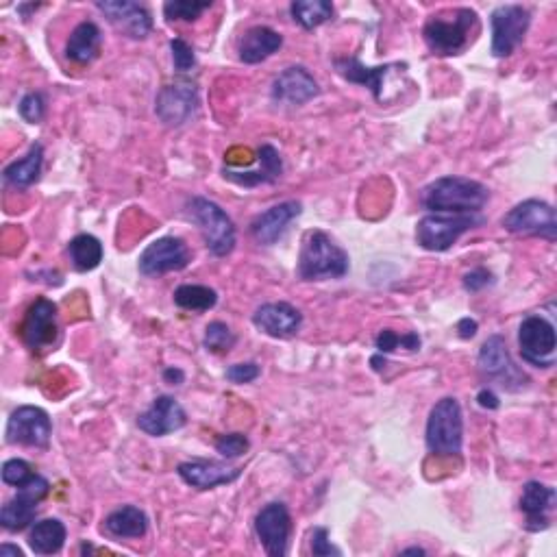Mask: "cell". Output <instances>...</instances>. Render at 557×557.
Returning a JSON list of instances; mask_svg holds the SVG:
<instances>
[{
    "mask_svg": "<svg viewBox=\"0 0 557 557\" xmlns=\"http://www.w3.org/2000/svg\"><path fill=\"white\" fill-rule=\"evenodd\" d=\"M477 29V14L473 9H455L449 16H431L423 35L433 55H460L470 44V33Z\"/></svg>",
    "mask_w": 557,
    "mask_h": 557,
    "instance_id": "cell-3",
    "label": "cell"
},
{
    "mask_svg": "<svg viewBox=\"0 0 557 557\" xmlns=\"http://www.w3.org/2000/svg\"><path fill=\"white\" fill-rule=\"evenodd\" d=\"M283 46V37L270 27H253L244 33L240 42V61L244 64H262Z\"/></svg>",
    "mask_w": 557,
    "mask_h": 557,
    "instance_id": "cell-25",
    "label": "cell"
},
{
    "mask_svg": "<svg viewBox=\"0 0 557 557\" xmlns=\"http://www.w3.org/2000/svg\"><path fill=\"white\" fill-rule=\"evenodd\" d=\"M292 531V518L283 503H268L255 518V534L270 557H283L288 553Z\"/></svg>",
    "mask_w": 557,
    "mask_h": 557,
    "instance_id": "cell-13",
    "label": "cell"
},
{
    "mask_svg": "<svg viewBox=\"0 0 557 557\" xmlns=\"http://www.w3.org/2000/svg\"><path fill=\"white\" fill-rule=\"evenodd\" d=\"M188 216L201 229L207 249L216 257H225L235 249V242H238L235 225L220 205L209 198L194 196L188 201Z\"/></svg>",
    "mask_w": 557,
    "mask_h": 557,
    "instance_id": "cell-5",
    "label": "cell"
},
{
    "mask_svg": "<svg viewBox=\"0 0 557 557\" xmlns=\"http://www.w3.org/2000/svg\"><path fill=\"white\" fill-rule=\"evenodd\" d=\"M66 544V527L57 518H44L35 523L29 534V547L35 555H55Z\"/></svg>",
    "mask_w": 557,
    "mask_h": 557,
    "instance_id": "cell-29",
    "label": "cell"
},
{
    "mask_svg": "<svg viewBox=\"0 0 557 557\" xmlns=\"http://www.w3.org/2000/svg\"><path fill=\"white\" fill-rule=\"evenodd\" d=\"M253 325L270 338H292L303 325V314L290 303H266L255 309Z\"/></svg>",
    "mask_w": 557,
    "mask_h": 557,
    "instance_id": "cell-20",
    "label": "cell"
},
{
    "mask_svg": "<svg viewBox=\"0 0 557 557\" xmlns=\"http://www.w3.org/2000/svg\"><path fill=\"white\" fill-rule=\"evenodd\" d=\"M175 303L188 312H207V309L216 307L218 294L216 290L207 286H179L175 290Z\"/></svg>",
    "mask_w": 557,
    "mask_h": 557,
    "instance_id": "cell-33",
    "label": "cell"
},
{
    "mask_svg": "<svg viewBox=\"0 0 557 557\" xmlns=\"http://www.w3.org/2000/svg\"><path fill=\"white\" fill-rule=\"evenodd\" d=\"M490 190L466 177H440L423 190V207L431 214H479L486 207Z\"/></svg>",
    "mask_w": 557,
    "mask_h": 557,
    "instance_id": "cell-1",
    "label": "cell"
},
{
    "mask_svg": "<svg viewBox=\"0 0 557 557\" xmlns=\"http://www.w3.org/2000/svg\"><path fill=\"white\" fill-rule=\"evenodd\" d=\"M464 288L468 292H481L484 288H488L492 283V275L486 268H477V270H470L464 275Z\"/></svg>",
    "mask_w": 557,
    "mask_h": 557,
    "instance_id": "cell-43",
    "label": "cell"
},
{
    "mask_svg": "<svg viewBox=\"0 0 557 557\" xmlns=\"http://www.w3.org/2000/svg\"><path fill=\"white\" fill-rule=\"evenodd\" d=\"M492 55L510 57L518 44L525 40L527 29L531 24L529 9L523 5H501L492 11Z\"/></svg>",
    "mask_w": 557,
    "mask_h": 557,
    "instance_id": "cell-7",
    "label": "cell"
},
{
    "mask_svg": "<svg viewBox=\"0 0 557 557\" xmlns=\"http://www.w3.org/2000/svg\"><path fill=\"white\" fill-rule=\"evenodd\" d=\"M377 349H379L381 355L392 353L396 349L418 351L420 349V336H418V333H414V331L403 333V336H399V333L392 331V329H383L379 336H377Z\"/></svg>",
    "mask_w": 557,
    "mask_h": 557,
    "instance_id": "cell-34",
    "label": "cell"
},
{
    "mask_svg": "<svg viewBox=\"0 0 557 557\" xmlns=\"http://www.w3.org/2000/svg\"><path fill=\"white\" fill-rule=\"evenodd\" d=\"M198 107V90L190 81H177L166 85L157 94L155 114L168 127H179L188 122Z\"/></svg>",
    "mask_w": 557,
    "mask_h": 557,
    "instance_id": "cell-14",
    "label": "cell"
},
{
    "mask_svg": "<svg viewBox=\"0 0 557 557\" xmlns=\"http://www.w3.org/2000/svg\"><path fill=\"white\" fill-rule=\"evenodd\" d=\"M518 346L525 362L536 368H551L557 346L555 327L542 316H527L518 329Z\"/></svg>",
    "mask_w": 557,
    "mask_h": 557,
    "instance_id": "cell-9",
    "label": "cell"
},
{
    "mask_svg": "<svg viewBox=\"0 0 557 557\" xmlns=\"http://www.w3.org/2000/svg\"><path fill=\"white\" fill-rule=\"evenodd\" d=\"M401 555H425V549L412 547V549H405V551H401Z\"/></svg>",
    "mask_w": 557,
    "mask_h": 557,
    "instance_id": "cell-48",
    "label": "cell"
},
{
    "mask_svg": "<svg viewBox=\"0 0 557 557\" xmlns=\"http://www.w3.org/2000/svg\"><path fill=\"white\" fill-rule=\"evenodd\" d=\"M170 51H172V66H175L177 72H190L196 66V55L192 51V46L177 37V40L170 42Z\"/></svg>",
    "mask_w": 557,
    "mask_h": 557,
    "instance_id": "cell-39",
    "label": "cell"
},
{
    "mask_svg": "<svg viewBox=\"0 0 557 557\" xmlns=\"http://www.w3.org/2000/svg\"><path fill=\"white\" fill-rule=\"evenodd\" d=\"M7 555L22 557V551L18 547H11V544H3V547H0V557H7Z\"/></svg>",
    "mask_w": 557,
    "mask_h": 557,
    "instance_id": "cell-47",
    "label": "cell"
},
{
    "mask_svg": "<svg viewBox=\"0 0 557 557\" xmlns=\"http://www.w3.org/2000/svg\"><path fill=\"white\" fill-rule=\"evenodd\" d=\"M503 229L516 235H540L553 242L557 238L555 209L538 198H529L505 214Z\"/></svg>",
    "mask_w": 557,
    "mask_h": 557,
    "instance_id": "cell-8",
    "label": "cell"
},
{
    "mask_svg": "<svg viewBox=\"0 0 557 557\" xmlns=\"http://www.w3.org/2000/svg\"><path fill=\"white\" fill-rule=\"evenodd\" d=\"M312 553L316 557H329V555H342L340 549H336L329 540V531L325 527L314 529L312 534Z\"/></svg>",
    "mask_w": 557,
    "mask_h": 557,
    "instance_id": "cell-42",
    "label": "cell"
},
{
    "mask_svg": "<svg viewBox=\"0 0 557 557\" xmlns=\"http://www.w3.org/2000/svg\"><path fill=\"white\" fill-rule=\"evenodd\" d=\"M294 22H299L303 29H316L333 18V5L327 0H296L290 5Z\"/></svg>",
    "mask_w": 557,
    "mask_h": 557,
    "instance_id": "cell-32",
    "label": "cell"
},
{
    "mask_svg": "<svg viewBox=\"0 0 557 557\" xmlns=\"http://www.w3.org/2000/svg\"><path fill=\"white\" fill-rule=\"evenodd\" d=\"M303 207L299 201H286L279 203L275 207L266 209L264 214H259L251 222V233L257 244L272 246L279 238H283V233L288 231L290 222L301 216Z\"/></svg>",
    "mask_w": 557,
    "mask_h": 557,
    "instance_id": "cell-21",
    "label": "cell"
},
{
    "mask_svg": "<svg viewBox=\"0 0 557 557\" xmlns=\"http://www.w3.org/2000/svg\"><path fill=\"white\" fill-rule=\"evenodd\" d=\"M37 473H33V468L29 462H24V460H9L5 462L3 466V481L7 486H14V488H20L27 484V481H31Z\"/></svg>",
    "mask_w": 557,
    "mask_h": 557,
    "instance_id": "cell-38",
    "label": "cell"
},
{
    "mask_svg": "<svg viewBox=\"0 0 557 557\" xmlns=\"http://www.w3.org/2000/svg\"><path fill=\"white\" fill-rule=\"evenodd\" d=\"M464 416L453 396L438 401L427 420V447L433 455H462Z\"/></svg>",
    "mask_w": 557,
    "mask_h": 557,
    "instance_id": "cell-4",
    "label": "cell"
},
{
    "mask_svg": "<svg viewBox=\"0 0 557 557\" xmlns=\"http://www.w3.org/2000/svg\"><path fill=\"white\" fill-rule=\"evenodd\" d=\"M22 340L31 351H44L57 340V305L48 299H37L22 323Z\"/></svg>",
    "mask_w": 557,
    "mask_h": 557,
    "instance_id": "cell-16",
    "label": "cell"
},
{
    "mask_svg": "<svg viewBox=\"0 0 557 557\" xmlns=\"http://www.w3.org/2000/svg\"><path fill=\"white\" fill-rule=\"evenodd\" d=\"M190 249L181 238L175 235H166V238H159L151 242L140 255L138 268L144 277H162L166 272L183 270L190 264Z\"/></svg>",
    "mask_w": 557,
    "mask_h": 557,
    "instance_id": "cell-12",
    "label": "cell"
},
{
    "mask_svg": "<svg viewBox=\"0 0 557 557\" xmlns=\"http://www.w3.org/2000/svg\"><path fill=\"white\" fill-rule=\"evenodd\" d=\"M555 499V490L540 484V481H529V484H525L521 497V512L527 518L529 531H540L549 527Z\"/></svg>",
    "mask_w": 557,
    "mask_h": 557,
    "instance_id": "cell-23",
    "label": "cell"
},
{
    "mask_svg": "<svg viewBox=\"0 0 557 557\" xmlns=\"http://www.w3.org/2000/svg\"><path fill=\"white\" fill-rule=\"evenodd\" d=\"M18 111H20V116L31 122V125H35V122H40L46 114V101H44V96L40 92H31L27 94L20 101L18 105Z\"/></svg>",
    "mask_w": 557,
    "mask_h": 557,
    "instance_id": "cell-40",
    "label": "cell"
},
{
    "mask_svg": "<svg viewBox=\"0 0 557 557\" xmlns=\"http://www.w3.org/2000/svg\"><path fill=\"white\" fill-rule=\"evenodd\" d=\"M477 403L484 407V410H497V407H499V396L494 394L492 390H481L477 394Z\"/></svg>",
    "mask_w": 557,
    "mask_h": 557,
    "instance_id": "cell-45",
    "label": "cell"
},
{
    "mask_svg": "<svg viewBox=\"0 0 557 557\" xmlns=\"http://www.w3.org/2000/svg\"><path fill=\"white\" fill-rule=\"evenodd\" d=\"M203 344H205V349L212 351V353H227V351L233 349L235 336H233V331L225 323H220V320H216V323H209L207 325Z\"/></svg>",
    "mask_w": 557,
    "mask_h": 557,
    "instance_id": "cell-35",
    "label": "cell"
},
{
    "mask_svg": "<svg viewBox=\"0 0 557 557\" xmlns=\"http://www.w3.org/2000/svg\"><path fill=\"white\" fill-rule=\"evenodd\" d=\"M103 35L101 29L94 22H81L77 29L70 33V40L66 44V57L74 64H90L101 53Z\"/></svg>",
    "mask_w": 557,
    "mask_h": 557,
    "instance_id": "cell-26",
    "label": "cell"
},
{
    "mask_svg": "<svg viewBox=\"0 0 557 557\" xmlns=\"http://www.w3.org/2000/svg\"><path fill=\"white\" fill-rule=\"evenodd\" d=\"M477 214H429L418 222L416 242L431 253H444L462 238L464 233L484 225Z\"/></svg>",
    "mask_w": 557,
    "mask_h": 557,
    "instance_id": "cell-6",
    "label": "cell"
},
{
    "mask_svg": "<svg viewBox=\"0 0 557 557\" xmlns=\"http://www.w3.org/2000/svg\"><path fill=\"white\" fill-rule=\"evenodd\" d=\"M51 492V484L42 475H35L31 481L18 488V494L14 499H9L3 510H0V523L7 531H22L27 529L37 514V505L42 499L48 497Z\"/></svg>",
    "mask_w": 557,
    "mask_h": 557,
    "instance_id": "cell-11",
    "label": "cell"
},
{
    "mask_svg": "<svg viewBox=\"0 0 557 557\" xmlns=\"http://www.w3.org/2000/svg\"><path fill=\"white\" fill-rule=\"evenodd\" d=\"M257 157H259V166L262 168L253 170V172H233V170L225 168V179L242 185V188H257V185H262V183H275L283 172L281 155L277 148L264 144L257 151Z\"/></svg>",
    "mask_w": 557,
    "mask_h": 557,
    "instance_id": "cell-24",
    "label": "cell"
},
{
    "mask_svg": "<svg viewBox=\"0 0 557 557\" xmlns=\"http://www.w3.org/2000/svg\"><path fill=\"white\" fill-rule=\"evenodd\" d=\"M209 7H212V3H190V0H172V3L164 5V14L170 22L172 20L194 22Z\"/></svg>",
    "mask_w": 557,
    "mask_h": 557,
    "instance_id": "cell-36",
    "label": "cell"
},
{
    "mask_svg": "<svg viewBox=\"0 0 557 557\" xmlns=\"http://www.w3.org/2000/svg\"><path fill=\"white\" fill-rule=\"evenodd\" d=\"M185 423H188V414H185L179 401L168 394L157 396L151 407L138 416V427L153 438H162L172 431H179L185 427Z\"/></svg>",
    "mask_w": 557,
    "mask_h": 557,
    "instance_id": "cell-19",
    "label": "cell"
},
{
    "mask_svg": "<svg viewBox=\"0 0 557 557\" xmlns=\"http://www.w3.org/2000/svg\"><path fill=\"white\" fill-rule=\"evenodd\" d=\"M336 68L342 74L346 81L351 83H360L370 88V92L375 94L377 101H381V83L386 79V74L394 68V66H377V68H368L364 66L357 57H344L336 61Z\"/></svg>",
    "mask_w": 557,
    "mask_h": 557,
    "instance_id": "cell-28",
    "label": "cell"
},
{
    "mask_svg": "<svg viewBox=\"0 0 557 557\" xmlns=\"http://www.w3.org/2000/svg\"><path fill=\"white\" fill-rule=\"evenodd\" d=\"M179 477L185 484L196 488V490H212L218 486H227L231 481L242 475L240 468H231L227 464L218 462H205V460H194V462H183L177 468Z\"/></svg>",
    "mask_w": 557,
    "mask_h": 557,
    "instance_id": "cell-22",
    "label": "cell"
},
{
    "mask_svg": "<svg viewBox=\"0 0 557 557\" xmlns=\"http://www.w3.org/2000/svg\"><path fill=\"white\" fill-rule=\"evenodd\" d=\"M318 92H320L318 83L312 74L307 72V68L292 66L283 70L279 77L272 81L270 96L275 103L299 107L305 105L307 101H312L314 96H318Z\"/></svg>",
    "mask_w": 557,
    "mask_h": 557,
    "instance_id": "cell-18",
    "label": "cell"
},
{
    "mask_svg": "<svg viewBox=\"0 0 557 557\" xmlns=\"http://www.w3.org/2000/svg\"><path fill=\"white\" fill-rule=\"evenodd\" d=\"M42 164H44V148L42 144H33L27 157L18 159V162L9 164L5 168V181L14 188H29L42 175Z\"/></svg>",
    "mask_w": 557,
    "mask_h": 557,
    "instance_id": "cell-30",
    "label": "cell"
},
{
    "mask_svg": "<svg viewBox=\"0 0 557 557\" xmlns=\"http://www.w3.org/2000/svg\"><path fill=\"white\" fill-rule=\"evenodd\" d=\"M96 7L103 11L105 18L122 35L131 37V40H144L153 31V18L140 3H131V0H105V3H96Z\"/></svg>",
    "mask_w": 557,
    "mask_h": 557,
    "instance_id": "cell-17",
    "label": "cell"
},
{
    "mask_svg": "<svg viewBox=\"0 0 557 557\" xmlns=\"http://www.w3.org/2000/svg\"><path fill=\"white\" fill-rule=\"evenodd\" d=\"M349 272V255L325 231H309L299 255V277L303 281L342 279Z\"/></svg>",
    "mask_w": 557,
    "mask_h": 557,
    "instance_id": "cell-2",
    "label": "cell"
},
{
    "mask_svg": "<svg viewBox=\"0 0 557 557\" xmlns=\"http://www.w3.org/2000/svg\"><path fill=\"white\" fill-rule=\"evenodd\" d=\"M479 368L486 377L499 381L507 390L523 388L527 381V377L510 360V353H507L505 340L501 336H490L481 346Z\"/></svg>",
    "mask_w": 557,
    "mask_h": 557,
    "instance_id": "cell-15",
    "label": "cell"
},
{
    "mask_svg": "<svg viewBox=\"0 0 557 557\" xmlns=\"http://www.w3.org/2000/svg\"><path fill=\"white\" fill-rule=\"evenodd\" d=\"M105 531L114 538H142L148 531V518L140 507L122 505L105 518Z\"/></svg>",
    "mask_w": 557,
    "mask_h": 557,
    "instance_id": "cell-27",
    "label": "cell"
},
{
    "mask_svg": "<svg viewBox=\"0 0 557 557\" xmlns=\"http://www.w3.org/2000/svg\"><path fill=\"white\" fill-rule=\"evenodd\" d=\"M249 438L242 436V433H227V436H220L216 440V451L227 457V460H235V457H242L249 451Z\"/></svg>",
    "mask_w": 557,
    "mask_h": 557,
    "instance_id": "cell-37",
    "label": "cell"
},
{
    "mask_svg": "<svg viewBox=\"0 0 557 557\" xmlns=\"http://www.w3.org/2000/svg\"><path fill=\"white\" fill-rule=\"evenodd\" d=\"M68 255L74 270L79 272H90L101 266L103 262V244L98 238L90 233H81L77 238L70 240L68 244Z\"/></svg>",
    "mask_w": 557,
    "mask_h": 557,
    "instance_id": "cell-31",
    "label": "cell"
},
{
    "mask_svg": "<svg viewBox=\"0 0 557 557\" xmlns=\"http://www.w3.org/2000/svg\"><path fill=\"white\" fill-rule=\"evenodd\" d=\"M259 375H262V368H259V364H255V362L233 364V366L227 368V379L231 383H238V386H242V383L255 381Z\"/></svg>",
    "mask_w": 557,
    "mask_h": 557,
    "instance_id": "cell-41",
    "label": "cell"
},
{
    "mask_svg": "<svg viewBox=\"0 0 557 557\" xmlns=\"http://www.w3.org/2000/svg\"><path fill=\"white\" fill-rule=\"evenodd\" d=\"M477 329H479V325H477V320H473V318H462L460 323H457V333H460V338H464V340L475 338Z\"/></svg>",
    "mask_w": 557,
    "mask_h": 557,
    "instance_id": "cell-44",
    "label": "cell"
},
{
    "mask_svg": "<svg viewBox=\"0 0 557 557\" xmlns=\"http://www.w3.org/2000/svg\"><path fill=\"white\" fill-rule=\"evenodd\" d=\"M164 379L168 383H172V386H179V383H183L185 375H183V370H179V368H166L164 370Z\"/></svg>",
    "mask_w": 557,
    "mask_h": 557,
    "instance_id": "cell-46",
    "label": "cell"
},
{
    "mask_svg": "<svg viewBox=\"0 0 557 557\" xmlns=\"http://www.w3.org/2000/svg\"><path fill=\"white\" fill-rule=\"evenodd\" d=\"M53 436V423L42 407L22 405L11 414L7 423V442L22 447L46 449Z\"/></svg>",
    "mask_w": 557,
    "mask_h": 557,
    "instance_id": "cell-10",
    "label": "cell"
}]
</instances>
